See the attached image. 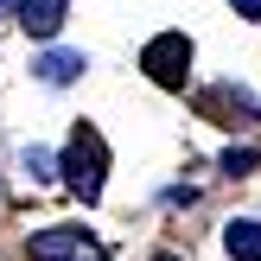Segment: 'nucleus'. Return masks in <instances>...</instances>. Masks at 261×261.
<instances>
[{"label":"nucleus","instance_id":"f257e3e1","mask_svg":"<svg viewBox=\"0 0 261 261\" xmlns=\"http://www.w3.org/2000/svg\"><path fill=\"white\" fill-rule=\"evenodd\" d=\"M102 166H109V147H102L96 127H76L70 147H64V178H70V191H83V198H102Z\"/></svg>","mask_w":261,"mask_h":261},{"label":"nucleus","instance_id":"f03ea898","mask_svg":"<svg viewBox=\"0 0 261 261\" xmlns=\"http://www.w3.org/2000/svg\"><path fill=\"white\" fill-rule=\"evenodd\" d=\"M32 261H109L96 236H83L76 223H58V229H38L32 236Z\"/></svg>","mask_w":261,"mask_h":261},{"label":"nucleus","instance_id":"7ed1b4c3","mask_svg":"<svg viewBox=\"0 0 261 261\" xmlns=\"http://www.w3.org/2000/svg\"><path fill=\"white\" fill-rule=\"evenodd\" d=\"M185 64H191V38H185V32H160V38L147 45L153 83H185Z\"/></svg>","mask_w":261,"mask_h":261},{"label":"nucleus","instance_id":"20e7f679","mask_svg":"<svg viewBox=\"0 0 261 261\" xmlns=\"http://www.w3.org/2000/svg\"><path fill=\"white\" fill-rule=\"evenodd\" d=\"M64 19H70V0H19V25L32 38H58Z\"/></svg>","mask_w":261,"mask_h":261},{"label":"nucleus","instance_id":"39448f33","mask_svg":"<svg viewBox=\"0 0 261 261\" xmlns=\"http://www.w3.org/2000/svg\"><path fill=\"white\" fill-rule=\"evenodd\" d=\"M223 249L236 261H261V223H249V217H236V223L223 229Z\"/></svg>","mask_w":261,"mask_h":261},{"label":"nucleus","instance_id":"423d86ee","mask_svg":"<svg viewBox=\"0 0 261 261\" xmlns=\"http://www.w3.org/2000/svg\"><path fill=\"white\" fill-rule=\"evenodd\" d=\"M76 70H83L76 51H51V58H38V76H45V83H70Z\"/></svg>","mask_w":261,"mask_h":261},{"label":"nucleus","instance_id":"0eeeda50","mask_svg":"<svg viewBox=\"0 0 261 261\" xmlns=\"http://www.w3.org/2000/svg\"><path fill=\"white\" fill-rule=\"evenodd\" d=\"M229 7H236L242 19H261V0H229Z\"/></svg>","mask_w":261,"mask_h":261},{"label":"nucleus","instance_id":"6e6552de","mask_svg":"<svg viewBox=\"0 0 261 261\" xmlns=\"http://www.w3.org/2000/svg\"><path fill=\"white\" fill-rule=\"evenodd\" d=\"M7 7H19V0H0V13H7Z\"/></svg>","mask_w":261,"mask_h":261}]
</instances>
